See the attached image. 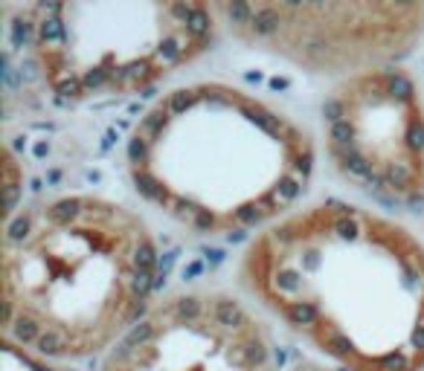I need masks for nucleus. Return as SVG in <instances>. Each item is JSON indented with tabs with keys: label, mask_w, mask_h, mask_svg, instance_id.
Returning <instances> with one entry per match:
<instances>
[{
	"label": "nucleus",
	"mask_w": 424,
	"mask_h": 371,
	"mask_svg": "<svg viewBox=\"0 0 424 371\" xmlns=\"http://www.w3.org/2000/svg\"><path fill=\"white\" fill-rule=\"evenodd\" d=\"M288 371H337V368H331V365L320 362V360H300V362H293Z\"/></svg>",
	"instance_id": "9"
},
{
	"label": "nucleus",
	"mask_w": 424,
	"mask_h": 371,
	"mask_svg": "<svg viewBox=\"0 0 424 371\" xmlns=\"http://www.w3.org/2000/svg\"><path fill=\"white\" fill-rule=\"evenodd\" d=\"M314 139L288 111L230 81H189L154 99L125 143L134 192L203 238L259 235L314 177Z\"/></svg>",
	"instance_id": "2"
},
{
	"label": "nucleus",
	"mask_w": 424,
	"mask_h": 371,
	"mask_svg": "<svg viewBox=\"0 0 424 371\" xmlns=\"http://www.w3.org/2000/svg\"><path fill=\"white\" fill-rule=\"evenodd\" d=\"M160 250L102 195H59L6 218L4 340L44 360L105 357L154 305Z\"/></svg>",
	"instance_id": "3"
},
{
	"label": "nucleus",
	"mask_w": 424,
	"mask_h": 371,
	"mask_svg": "<svg viewBox=\"0 0 424 371\" xmlns=\"http://www.w3.org/2000/svg\"><path fill=\"white\" fill-rule=\"evenodd\" d=\"M6 44L61 105L148 93L212 50L221 21L198 0H41L4 6Z\"/></svg>",
	"instance_id": "4"
},
{
	"label": "nucleus",
	"mask_w": 424,
	"mask_h": 371,
	"mask_svg": "<svg viewBox=\"0 0 424 371\" xmlns=\"http://www.w3.org/2000/svg\"><path fill=\"white\" fill-rule=\"evenodd\" d=\"M331 168L360 195L398 209L424 203V90L398 67L334 81L323 102Z\"/></svg>",
	"instance_id": "6"
},
{
	"label": "nucleus",
	"mask_w": 424,
	"mask_h": 371,
	"mask_svg": "<svg viewBox=\"0 0 424 371\" xmlns=\"http://www.w3.org/2000/svg\"><path fill=\"white\" fill-rule=\"evenodd\" d=\"M4 371H56L50 360L4 340Z\"/></svg>",
	"instance_id": "8"
},
{
	"label": "nucleus",
	"mask_w": 424,
	"mask_h": 371,
	"mask_svg": "<svg viewBox=\"0 0 424 371\" xmlns=\"http://www.w3.org/2000/svg\"><path fill=\"white\" fill-rule=\"evenodd\" d=\"M99 371H279L262 319L224 290H178L99 362Z\"/></svg>",
	"instance_id": "7"
},
{
	"label": "nucleus",
	"mask_w": 424,
	"mask_h": 371,
	"mask_svg": "<svg viewBox=\"0 0 424 371\" xmlns=\"http://www.w3.org/2000/svg\"><path fill=\"white\" fill-rule=\"evenodd\" d=\"M216 12L238 44L337 81L398 64L424 41V4L233 0Z\"/></svg>",
	"instance_id": "5"
},
{
	"label": "nucleus",
	"mask_w": 424,
	"mask_h": 371,
	"mask_svg": "<svg viewBox=\"0 0 424 371\" xmlns=\"http://www.w3.org/2000/svg\"><path fill=\"white\" fill-rule=\"evenodd\" d=\"M241 285L337 371H424V241L395 218L317 200L241 255Z\"/></svg>",
	"instance_id": "1"
}]
</instances>
